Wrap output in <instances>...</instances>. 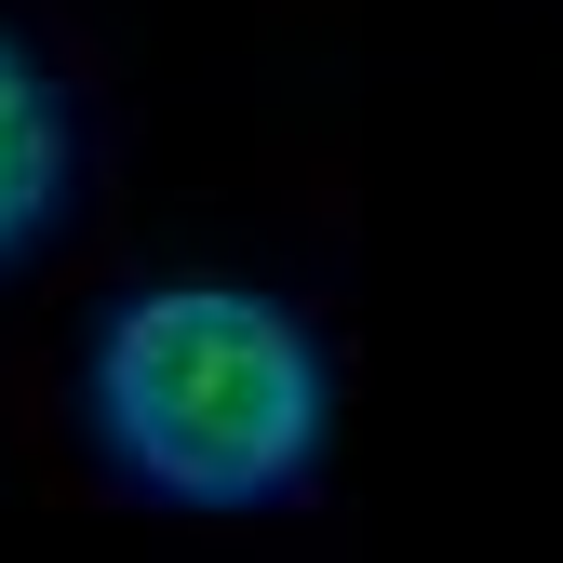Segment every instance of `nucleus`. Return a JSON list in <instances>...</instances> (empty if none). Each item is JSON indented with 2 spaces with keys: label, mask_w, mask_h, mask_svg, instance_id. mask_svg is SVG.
Wrapping results in <instances>:
<instances>
[{
  "label": "nucleus",
  "mask_w": 563,
  "mask_h": 563,
  "mask_svg": "<svg viewBox=\"0 0 563 563\" xmlns=\"http://www.w3.org/2000/svg\"><path fill=\"white\" fill-rule=\"evenodd\" d=\"M95 443L121 483H148L175 510H255L322 456V335L242 268H162L95 322Z\"/></svg>",
  "instance_id": "f257e3e1"
},
{
  "label": "nucleus",
  "mask_w": 563,
  "mask_h": 563,
  "mask_svg": "<svg viewBox=\"0 0 563 563\" xmlns=\"http://www.w3.org/2000/svg\"><path fill=\"white\" fill-rule=\"evenodd\" d=\"M67 175H81V121H67V81L41 67V41L0 27V255H27L67 216Z\"/></svg>",
  "instance_id": "f03ea898"
}]
</instances>
